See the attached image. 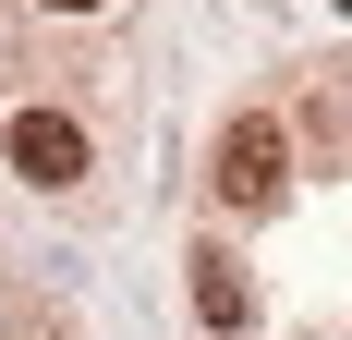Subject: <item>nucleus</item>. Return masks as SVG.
Wrapping results in <instances>:
<instances>
[{"label":"nucleus","mask_w":352,"mask_h":340,"mask_svg":"<svg viewBox=\"0 0 352 340\" xmlns=\"http://www.w3.org/2000/svg\"><path fill=\"white\" fill-rule=\"evenodd\" d=\"M49 12H98V0H49Z\"/></svg>","instance_id":"obj_4"},{"label":"nucleus","mask_w":352,"mask_h":340,"mask_svg":"<svg viewBox=\"0 0 352 340\" xmlns=\"http://www.w3.org/2000/svg\"><path fill=\"white\" fill-rule=\"evenodd\" d=\"M195 316H207L219 340L243 328V268H231V255H195Z\"/></svg>","instance_id":"obj_3"},{"label":"nucleus","mask_w":352,"mask_h":340,"mask_svg":"<svg viewBox=\"0 0 352 340\" xmlns=\"http://www.w3.org/2000/svg\"><path fill=\"white\" fill-rule=\"evenodd\" d=\"M12 170H25L36 195H61V182H85V170H98V146H85V122H73V109H12Z\"/></svg>","instance_id":"obj_2"},{"label":"nucleus","mask_w":352,"mask_h":340,"mask_svg":"<svg viewBox=\"0 0 352 340\" xmlns=\"http://www.w3.org/2000/svg\"><path fill=\"white\" fill-rule=\"evenodd\" d=\"M0 73H12V36H0Z\"/></svg>","instance_id":"obj_5"},{"label":"nucleus","mask_w":352,"mask_h":340,"mask_svg":"<svg viewBox=\"0 0 352 340\" xmlns=\"http://www.w3.org/2000/svg\"><path fill=\"white\" fill-rule=\"evenodd\" d=\"M280 182H292V134L267 109H243V122L219 134V195L231 206H280Z\"/></svg>","instance_id":"obj_1"}]
</instances>
